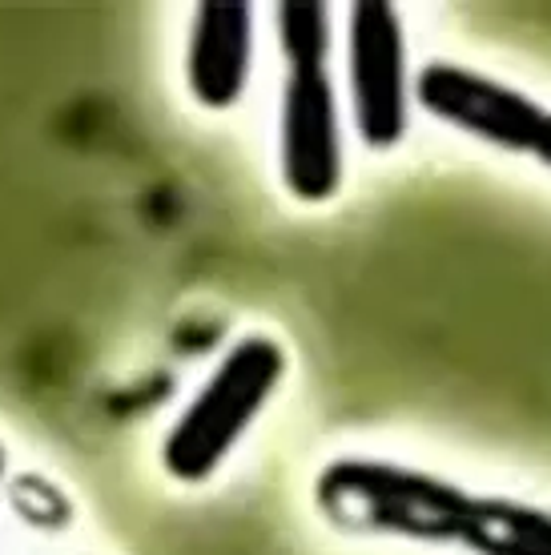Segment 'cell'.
Segmentation results:
<instances>
[{"label":"cell","mask_w":551,"mask_h":555,"mask_svg":"<svg viewBox=\"0 0 551 555\" xmlns=\"http://www.w3.org/2000/svg\"><path fill=\"white\" fill-rule=\"evenodd\" d=\"M463 547L475 555H551V512L503 495H475Z\"/></svg>","instance_id":"obj_7"},{"label":"cell","mask_w":551,"mask_h":555,"mask_svg":"<svg viewBox=\"0 0 551 555\" xmlns=\"http://www.w3.org/2000/svg\"><path fill=\"white\" fill-rule=\"evenodd\" d=\"M254 69V9L197 4L185 49V89L209 113L234 109Z\"/></svg>","instance_id":"obj_6"},{"label":"cell","mask_w":551,"mask_h":555,"mask_svg":"<svg viewBox=\"0 0 551 555\" xmlns=\"http://www.w3.org/2000/svg\"><path fill=\"white\" fill-rule=\"evenodd\" d=\"M531 153H536L539 162L551 169V113H548V121H543V129H539V138H536V145H531Z\"/></svg>","instance_id":"obj_9"},{"label":"cell","mask_w":551,"mask_h":555,"mask_svg":"<svg viewBox=\"0 0 551 555\" xmlns=\"http://www.w3.org/2000/svg\"><path fill=\"white\" fill-rule=\"evenodd\" d=\"M318 515L343 535L463 543L475 495L390 459H334L315 483Z\"/></svg>","instance_id":"obj_1"},{"label":"cell","mask_w":551,"mask_h":555,"mask_svg":"<svg viewBox=\"0 0 551 555\" xmlns=\"http://www.w3.org/2000/svg\"><path fill=\"white\" fill-rule=\"evenodd\" d=\"M290 371V354L274 334L249 331L226 350L209 378L181 406L162 439V472L178 483H206L234 455Z\"/></svg>","instance_id":"obj_2"},{"label":"cell","mask_w":551,"mask_h":555,"mask_svg":"<svg viewBox=\"0 0 551 555\" xmlns=\"http://www.w3.org/2000/svg\"><path fill=\"white\" fill-rule=\"evenodd\" d=\"M274 28L286 65H326V53H331V16H326V4H315V0L278 4Z\"/></svg>","instance_id":"obj_8"},{"label":"cell","mask_w":551,"mask_h":555,"mask_svg":"<svg viewBox=\"0 0 551 555\" xmlns=\"http://www.w3.org/2000/svg\"><path fill=\"white\" fill-rule=\"evenodd\" d=\"M278 173L294 202L326 206L343 190V126L326 65H286L278 117Z\"/></svg>","instance_id":"obj_3"},{"label":"cell","mask_w":551,"mask_h":555,"mask_svg":"<svg viewBox=\"0 0 551 555\" xmlns=\"http://www.w3.org/2000/svg\"><path fill=\"white\" fill-rule=\"evenodd\" d=\"M414 93L431 117L511 153H531L539 129L548 121V109L524 98L520 89L467 69V65H451V61L423 65Z\"/></svg>","instance_id":"obj_5"},{"label":"cell","mask_w":551,"mask_h":555,"mask_svg":"<svg viewBox=\"0 0 551 555\" xmlns=\"http://www.w3.org/2000/svg\"><path fill=\"white\" fill-rule=\"evenodd\" d=\"M346 81L355 129L367 150H395L411 121V85H407V41L399 13L383 0L350 4V41H346Z\"/></svg>","instance_id":"obj_4"},{"label":"cell","mask_w":551,"mask_h":555,"mask_svg":"<svg viewBox=\"0 0 551 555\" xmlns=\"http://www.w3.org/2000/svg\"><path fill=\"white\" fill-rule=\"evenodd\" d=\"M4 483H9V447L0 443V495H4Z\"/></svg>","instance_id":"obj_10"}]
</instances>
